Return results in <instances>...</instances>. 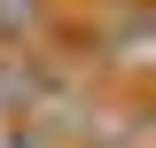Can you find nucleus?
I'll return each mask as SVG.
<instances>
[{"label":"nucleus","instance_id":"f03ea898","mask_svg":"<svg viewBox=\"0 0 156 148\" xmlns=\"http://www.w3.org/2000/svg\"><path fill=\"white\" fill-rule=\"evenodd\" d=\"M70 31V0H0V47H55Z\"/></svg>","mask_w":156,"mask_h":148},{"label":"nucleus","instance_id":"f257e3e1","mask_svg":"<svg viewBox=\"0 0 156 148\" xmlns=\"http://www.w3.org/2000/svg\"><path fill=\"white\" fill-rule=\"evenodd\" d=\"M86 70L101 78L109 93H148L156 78V8L148 0H125V8H101L86 23Z\"/></svg>","mask_w":156,"mask_h":148}]
</instances>
